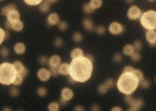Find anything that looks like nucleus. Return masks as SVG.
Masks as SVG:
<instances>
[{
    "label": "nucleus",
    "mask_w": 156,
    "mask_h": 111,
    "mask_svg": "<svg viewBox=\"0 0 156 111\" xmlns=\"http://www.w3.org/2000/svg\"><path fill=\"white\" fill-rule=\"evenodd\" d=\"M94 64L87 56L72 59L70 63V76L77 83H85L90 80L93 74Z\"/></svg>",
    "instance_id": "nucleus-1"
},
{
    "label": "nucleus",
    "mask_w": 156,
    "mask_h": 111,
    "mask_svg": "<svg viewBox=\"0 0 156 111\" xmlns=\"http://www.w3.org/2000/svg\"><path fill=\"white\" fill-rule=\"evenodd\" d=\"M140 80L132 72H122L117 81V89L124 95H131L138 87Z\"/></svg>",
    "instance_id": "nucleus-2"
},
{
    "label": "nucleus",
    "mask_w": 156,
    "mask_h": 111,
    "mask_svg": "<svg viewBox=\"0 0 156 111\" xmlns=\"http://www.w3.org/2000/svg\"><path fill=\"white\" fill-rule=\"evenodd\" d=\"M16 69L13 63L4 62L0 65V83L3 85L13 84L16 77Z\"/></svg>",
    "instance_id": "nucleus-3"
},
{
    "label": "nucleus",
    "mask_w": 156,
    "mask_h": 111,
    "mask_svg": "<svg viewBox=\"0 0 156 111\" xmlns=\"http://www.w3.org/2000/svg\"><path fill=\"white\" fill-rule=\"evenodd\" d=\"M140 23L146 31L156 30V10H149L143 12L140 19Z\"/></svg>",
    "instance_id": "nucleus-4"
},
{
    "label": "nucleus",
    "mask_w": 156,
    "mask_h": 111,
    "mask_svg": "<svg viewBox=\"0 0 156 111\" xmlns=\"http://www.w3.org/2000/svg\"><path fill=\"white\" fill-rule=\"evenodd\" d=\"M142 10L137 5H131L127 10V17L130 20H137L140 19L141 17Z\"/></svg>",
    "instance_id": "nucleus-5"
},
{
    "label": "nucleus",
    "mask_w": 156,
    "mask_h": 111,
    "mask_svg": "<svg viewBox=\"0 0 156 111\" xmlns=\"http://www.w3.org/2000/svg\"><path fill=\"white\" fill-rule=\"evenodd\" d=\"M108 31L112 35H120L124 33L125 27L120 22L114 21V22H111L108 26Z\"/></svg>",
    "instance_id": "nucleus-6"
},
{
    "label": "nucleus",
    "mask_w": 156,
    "mask_h": 111,
    "mask_svg": "<svg viewBox=\"0 0 156 111\" xmlns=\"http://www.w3.org/2000/svg\"><path fill=\"white\" fill-rule=\"evenodd\" d=\"M115 85V80L113 78H108L104 83L99 85L97 88L98 92L101 95H104L108 92V89H111Z\"/></svg>",
    "instance_id": "nucleus-7"
},
{
    "label": "nucleus",
    "mask_w": 156,
    "mask_h": 111,
    "mask_svg": "<svg viewBox=\"0 0 156 111\" xmlns=\"http://www.w3.org/2000/svg\"><path fill=\"white\" fill-rule=\"evenodd\" d=\"M37 76L40 81L46 82L50 80L52 74L50 69H46V68H40L37 72Z\"/></svg>",
    "instance_id": "nucleus-8"
},
{
    "label": "nucleus",
    "mask_w": 156,
    "mask_h": 111,
    "mask_svg": "<svg viewBox=\"0 0 156 111\" xmlns=\"http://www.w3.org/2000/svg\"><path fill=\"white\" fill-rule=\"evenodd\" d=\"M145 38L149 45L152 47L156 46V31L149 30L145 32Z\"/></svg>",
    "instance_id": "nucleus-9"
},
{
    "label": "nucleus",
    "mask_w": 156,
    "mask_h": 111,
    "mask_svg": "<svg viewBox=\"0 0 156 111\" xmlns=\"http://www.w3.org/2000/svg\"><path fill=\"white\" fill-rule=\"evenodd\" d=\"M60 21V16L57 13H50L46 18V24L48 26L50 27L58 25Z\"/></svg>",
    "instance_id": "nucleus-10"
},
{
    "label": "nucleus",
    "mask_w": 156,
    "mask_h": 111,
    "mask_svg": "<svg viewBox=\"0 0 156 111\" xmlns=\"http://www.w3.org/2000/svg\"><path fill=\"white\" fill-rule=\"evenodd\" d=\"M73 96H74V92L70 88L65 87L61 91V99L66 102L70 101L73 98Z\"/></svg>",
    "instance_id": "nucleus-11"
},
{
    "label": "nucleus",
    "mask_w": 156,
    "mask_h": 111,
    "mask_svg": "<svg viewBox=\"0 0 156 111\" xmlns=\"http://www.w3.org/2000/svg\"><path fill=\"white\" fill-rule=\"evenodd\" d=\"M6 18H7L8 21H9L11 23H14V22L20 20V13L18 11L17 9H14L8 13Z\"/></svg>",
    "instance_id": "nucleus-12"
},
{
    "label": "nucleus",
    "mask_w": 156,
    "mask_h": 111,
    "mask_svg": "<svg viewBox=\"0 0 156 111\" xmlns=\"http://www.w3.org/2000/svg\"><path fill=\"white\" fill-rule=\"evenodd\" d=\"M82 26L87 31H89V32L94 31L96 28L93 20L89 17L84 18L82 20Z\"/></svg>",
    "instance_id": "nucleus-13"
},
{
    "label": "nucleus",
    "mask_w": 156,
    "mask_h": 111,
    "mask_svg": "<svg viewBox=\"0 0 156 111\" xmlns=\"http://www.w3.org/2000/svg\"><path fill=\"white\" fill-rule=\"evenodd\" d=\"M62 64V58L58 54H52L49 58V66L50 67H58Z\"/></svg>",
    "instance_id": "nucleus-14"
},
{
    "label": "nucleus",
    "mask_w": 156,
    "mask_h": 111,
    "mask_svg": "<svg viewBox=\"0 0 156 111\" xmlns=\"http://www.w3.org/2000/svg\"><path fill=\"white\" fill-rule=\"evenodd\" d=\"M14 51L18 55L23 54L26 51V46L22 42H17L14 45Z\"/></svg>",
    "instance_id": "nucleus-15"
},
{
    "label": "nucleus",
    "mask_w": 156,
    "mask_h": 111,
    "mask_svg": "<svg viewBox=\"0 0 156 111\" xmlns=\"http://www.w3.org/2000/svg\"><path fill=\"white\" fill-rule=\"evenodd\" d=\"M143 105H144L143 99H142V98H134L131 104H129V107L139 110L143 107Z\"/></svg>",
    "instance_id": "nucleus-16"
},
{
    "label": "nucleus",
    "mask_w": 156,
    "mask_h": 111,
    "mask_svg": "<svg viewBox=\"0 0 156 111\" xmlns=\"http://www.w3.org/2000/svg\"><path fill=\"white\" fill-rule=\"evenodd\" d=\"M58 70L60 74L64 76L70 75V64L67 63H62L58 66Z\"/></svg>",
    "instance_id": "nucleus-17"
},
{
    "label": "nucleus",
    "mask_w": 156,
    "mask_h": 111,
    "mask_svg": "<svg viewBox=\"0 0 156 111\" xmlns=\"http://www.w3.org/2000/svg\"><path fill=\"white\" fill-rule=\"evenodd\" d=\"M13 64L14 66V68L15 69H16L17 74H23V72H25L26 69H27V68L24 66L23 63H22L21 61H20V60H16V61L14 62Z\"/></svg>",
    "instance_id": "nucleus-18"
},
{
    "label": "nucleus",
    "mask_w": 156,
    "mask_h": 111,
    "mask_svg": "<svg viewBox=\"0 0 156 111\" xmlns=\"http://www.w3.org/2000/svg\"><path fill=\"white\" fill-rule=\"evenodd\" d=\"M84 56V51L82 48L79 47H76V48H73L71 51H70V57L71 59L77 58V57H82Z\"/></svg>",
    "instance_id": "nucleus-19"
},
{
    "label": "nucleus",
    "mask_w": 156,
    "mask_h": 111,
    "mask_svg": "<svg viewBox=\"0 0 156 111\" xmlns=\"http://www.w3.org/2000/svg\"><path fill=\"white\" fill-rule=\"evenodd\" d=\"M14 9H16V6L15 4H8L7 5H4V7H2L1 8V14L2 16H7L8 13L9 12H10L11 10H14Z\"/></svg>",
    "instance_id": "nucleus-20"
},
{
    "label": "nucleus",
    "mask_w": 156,
    "mask_h": 111,
    "mask_svg": "<svg viewBox=\"0 0 156 111\" xmlns=\"http://www.w3.org/2000/svg\"><path fill=\"white\" fill-rule=\"evenodd\" d=\"M50 9H51V4L46 0H44L39 5V10L43 13H49Z\"/></svg>",
    "instance_id": "nucleus-21"
},
{
    "label": "nucleus",
    "mask_w": 156,
    "mask_h": 111,
    "mask_svg": "<svg viewBox=\"0 0 156 111\" xmlns=\"http://www.w3.org/2000/svg\"><path fill=\"white\" fill-rule=\"evenodd\" d=\"M135 51H136L135 49H134L132 44H125L123 48V53L125 55L131 56V54H134Z\"/></svg>",
    "instance_id": "nucleus-22"
},
{
    "label": "nucleus",
    "mask_w": 156,
    "mask_h": 111,
    "mask_svg": "<svg viewBox=\"0 0 156 111\" xmlns=\"http://www.w3.org/2000/svg\"><path fill=\"white\" fill-rule=\"evenodd\" d=\"M24 28V23L22 21L19 20L17 22H15L11 24V30L16 31V32H20V31H22Z\"/></svg>",
    "instance_id": "nucleus-23"
},
{
    "label": "nucleus",
    "mask_w": 156,
    "mask_h": 111,
    "mask_svg": "<svg viewBox=\"0 0 156 111\" xmlns=\"http://www.w3.org/2000/svg\"><path fill=\"white\" fill-rule=\"evenodd\" d=\"M91 7L94 9V10H97L99 9L103 4V1L102 0H90L89 1Z\"/></svg>",
    "instance_id": "nucleus-24"
},
{
    "label": "nucleus",
    "mask_w": 156,
    "mask_h": 111,
    "mask_svg": "<svg viewBox=\"0 0 156 111\" xmlns=\"http://www.w3.org/2000/svg\"><path fill=\"white\" fill-rule=\"evenodd\" d=\"M82 10H83L84 13H86V14H91V13H94L95 10L91 7L89 2H86L85 4H83V6H82Z\"/></svg>",
    "instance_id": "nucleus-25"
},
{
    "label": "nucleus",
    "mask_w": 156,
    "mask_h": 111,
    "mask_svg": "<svg viewBox=\"0 0 156 111\" xmlns=\"http://www.w3.org/2000/svg\"><path fill=\"white\" fill-rule=\"evenodd\" d=\"M60 103L57 101H52L50 102L48 105L49 111H59L60 110Z\"/></svg>",
    "instance_id": "nucleus-26"
},
{
    "label": "nucleus",
    "mask_w": 156,
    "mask_h": 111,
    "mask_svg": "<svg viewBox=\"0 0 156 111\" xmlns=\"http://www.w3.org/2000/svg\"><path fill=\"white\" fill-rule=\"evenodd\" d=\"M83 34L80 32H75L73 35V39L75 42H81L83 40Z\"/></svg>",
    "instance_id": "nucleus-27"
},
{
    "label": "nucleus",
    "mask_w": 156,
    "mask_h": 111,
    "mask_svg": "<svg viewBox=\"0 0 156 111\" xmlns=\"http://www.w3.org/2000/svg\"><path fill=\"white\" fill-rule=\"evenodd\" d=\"M44 0H23L24 2L29 6L40 5Z\"/></svg>",
    "instance_id": "nucleus-28"
},
{
    "label": "nucleus",
    "mask_w": 156,
    "mask_h": 111,
    "mask_svg": "<svg viewBox=\"0 0 156 111\" xmlns=\"http://www.w3.org/2000/svg\"><path fill=\"white\" fill-rule=\"evenodd\" d=\"M94 31H96V34H99V35H103V34H105V32H106V28H105V27L104 26V25H99L95 28Z\"/></svg>",
    "instance_id": "nucleus-29"
},
{
    "label": "nucleus",
    "mask_w": 156,
    "mask_h": 111,
    "mask_svg": "<svg viewBox=\"0 0 156 111\" xmlns=\"http://www.w3.org/2000/svg\"><path fill=\"white\" fill-rule=\"evenodd\" d=\"M133 46H134V49H135L136 51H140V50L143 48V42H141L140 40H134L132 43Z\"/></svg>",
    "instance_id": "nucleus-30"
},
{
    "label": "nucleus",
    "mask_w": 156,
    "mask_h": 111,
    "mask_svg": "<svg viewBox=\"0 0 156 111\" xmlns=\"http://www.w3.org/2000/svg\"><path fill=\"white\" fill-rule=\"evenodd\" d=\"M47 92H48L47 89L46 87H44V86H40V87H38V89H37V93H38V95L40 97L46 96V95H47Z\"/></svg>",
    "instance_id": "nucleus-31"
},
{
    "label": "nucleus",
    "mask_w": 156,
    "mask_h": 111,
    "mask_svg": "<svg viewBox=\"0 0 156 111\" xmlns=\"http://www.w3.org/2000/svg\"><path fill=\"white\" fill-rule=\"evenodd\" d=\"M130 58H131V60H132L133 62H138L141 60L142 56L139 51H135L134 54H131V55L130 56Z\"/></svg>",
    "instance_id": "nucleus-32"
},
{
    "label": "nucleus",
    "mask_w": 156,
    "mask_h": 111,
    "mask_svg": "<svg viewBox=\"0 0 156 111\" xmlns=\"http://www.w3.org/2000/svg\"><path fill=\"white\" fill-rule=\"evenodd\" d=\"M23 79L24 77L22 74H16V78H15L13 84L14 85V86H20V85L22 84V82H23Z\"/></svg>",
    "instance_id": "nucleus-33"
},
{
    "label": "nucleus",
    "mask_w": 156,
    "mask_h": 111,
    "mask_svg": "<svg viewBox=\"0 0 156 111\" xmlns=\"http://www.w3.org/2000/svg\"><path fill=\"white\" fill-rule=\"evenodd\" d=\"M58 28L62 31H66L68 28V23L66 21H60V22L58 24Z\"/></svg>",
    "instance_id": "nucleus-34"
},
{
    "label": "nucleus",
    "mask_w": 156,
    "mask_h": 111,
    "mask_svg": "<svg viewBox=\"0 0 156 111\" xmlns=\"http://www.w3.org/2000/svg\"><path fill=\"white\" fill-rule=\"evenodd\" d=\"M9 93H10V96L14 98V97H16L19 95L20 90L16 86H13V87L10 88V90H9Z\"/></svg>",
    "instance_id": "nucleus-35"
},
{
    "label": "nucleus",
    "mask_w": 156,
    "mask_h": 111,
    "mask_svg": "<svg viewBox=\"0 0 156 111\" xmlns=\"http://www.w3.org/2000/svg\"><path fill=\"white\" fill-rule=\"evenodd\" d=\"M8 36V33L4 28H0V44L3 43Z\"/></svg>",
    "instance_id": "nucleus-36"
},
{
    "label": "nucleus",
    "mask_w": 156,
    "mask_h": 111,
    "mask_svg": "<svg viewBox=\"0 0 156 111\" xmlns=\"http://www.w3.org/2000/svg\"><path fill=\"white\" fill-rule=\"evenodd\" d=\"M133 73H134L136 76H137V78H138L139 80H140V82L142 81V80H143V79L145 78L144 75H143V73L142 72L141 70H140V69H134V72H133Z\"/></svg>",
    "instance_id": "nucleus-37"
},
{
    "label": "nucleus",
    "mask_w": 156,
    "mask_h": 111,
    "mask_svg": "<svg viewBox=\"0 0 156 111\" xmlns=\"http://www.w3.org/2000/svg\"><path fill=\"white\" fill-rule=\"evenodd\" d=\"M53 43H54V45L56 47V48H61V47H62L63 45H64V42L62 38L57 37L56 38V39L54 40V42H53Z\"/></svg>",
    "instance_id": "nucleus-38"
},
{
    "label": "nucleus",
    "mask_w": 156,
    "mask_h": 111,
    "mask_svg": "<svg viewBox=\"0 0 156 111\" xmlns=\"http://www.w3.org/2000/svg\"><path fill=\"white\" fill-rule=\"evenodd\" d=\"M140 85L142 88H143V89H148V88H149V86H150L151 83L148 79L144 78L142 81L140 82Z\"/></svg>",
    "instance_id": "nucleus-39"
},
{
    "label": "nucleus",
    "mask_w": 156,
    "mask_h": 111,
    "mask_svg": "<svg viewBox=\"0 0 156 111\" xmlns=\"http://www.w3.org/2000/svg\"><path fill=\"white\" fill-rule=\"evenodd\" d=\"M123 60V55L120 53H116L113 56V61L114 63H119Z\"/></svg>",
    "instance_id": "nucleus-40"
},
{
    "label": "nucleus",
    "mask_w": 156,
    "mask_h": 111,
    "mask_svg": "<svg viewBox=\"0 0 156 111\" xmlns=\"http://www.w3.org/2000/svg\"><path fill=\"white\" fill-rule=\"evenodd\" d=\"M38 61H39L40 64L41 65L49 64V57H47L46 55H41L40 56Z\"/></svg>",
    "instance_id": "nucleus-41"
},
{
    "label": "nucleus",
    "mask_w": 156,
    "mask_h": 111,
    "mask_svg": "<svg viewBox=\"0 0 156 111\" xmlns=\"http://www.w3.org/2000/svg\"><path fill=\"white\" fill-rule=\"evenodd\" d=\"M133 99H134V97L132 96V94H131V95H125L124 101L125 103H127L128 105L131 104V101H133Z\"/></svg>",
    "instance_id": "nucleus-42"
},
{
    "label": "nucleus",
    "mask_w": 156,
    "mask_h": 111,
    "mask_svg": "<svg viewBox=\"0 0 156 111\" xmlns=\"http://www.w3.org/2000/svg\"><path fill=\"white\" fill-rule=\"evenodd\" d=\"M50 70L51 72L52 76H58V74H60L58 67H50Z\"/></svg>",
    "instance_id": "nucleus-43"
},
{
    "label": "nucleus",
    "mask_w": 156,
    "mask_h": 111,
    "mask_svg": "<svg viewBox=\"0 0 156 111\" xmlns=\"http://www.w3.org/2000/svg\"><path fill=\"white\" fill-rule=\"evenodd\" d=\"M9 53H10L9 49L8 48H6V47H3V48H1V55L2 57H7V56L9 55Z\"/></svg>",
    "instance_id": "nucleus-44"
},
{
    "label": "nucleus",
    "mask_w": 156,
    "mask_h": 111,
    "mask_svg": "<svg viewBox=\"0 0 156 111\" xmlns=\"http://www.w3.org/2000/svg\"><path fill=\"white\" fill-rule=\"evenodd\" d=\"M134 68L131 66H126L123 68V72H134Z\"/></svg>",
    "instance_id": "nucleus-45"
},
{
    "label": "nucleus",
    "mask_w": 156,
    "mask_h": 111,
    "mask_svg": "<svg viewBox=\"0 0 156 111\" xmlns=\"http://www.w3.org/2000/svg\"><path fill=\"white\" fill-rule=\"evenodd\" d=\"M91 111H100V107L96 104H93L91 107Z\"/></svg>",
    "instance_id": "nucleus-46"
},
{
    "label": "nucleus",
    "mask_w": 156,
    "mask_h": 111,
    "mask_svg": "<svg viewBox=\"0 0 156 111\" xmlns=\"http://www.w3.org/2000/svg\"><path fill=\"white\" fill-rule=\"evenodd\" d=\"M11 22H10L6 19V21L4 22V28L7 30H11Z\"/></svg>",
    "instance_id": "nucleus-47"
},
{
    "label": "nucleus",
    "mask_w": 156,
    "mask_h": 111,
    "mask_svg": "<svg viewBox=\"0 0 156 111\" xmlns=\"http://www.w3.org/2000/svg\"><path fill=\"white\" fill-rule=\"evenodd\" d=\"M73 111H85V107L82 105H77L74 107Z\"/></svg>",
    "instance_id": "nucleus-48"
},
{
    "label": "nucleus",
    "mask_w": 156,
    "mask_h": 111,
    "mask_svg": "<svg viewBox=\"0 0 156 111\" xmlns=\"http://www.w3.org/2000/svg\"><path fill=\"white\" fill-rule=\"evenodd\" d=\"M111 111H123V110L122 107H119V106H115V107H114L111 108Z\"/></svg>",
    "instance_id": "nucleus-49"
},
{
    "label": "nucleus",
    "mask_w": 156,
    "mask_h": 111,
    "mask_svg": "<svg viewBox=\"0 0 156 111\" xmlns=\"http://www.w3.org/2000/svg\"><path fill=\"white\" fill-rule=\"evenodd\" d=\"M68 80V82H69V83H71V84H74V83H76V82L75 81V80H73V79L72 78V77H70V75H69L68 80Z\"/></svg>",
    "instance_id": "nucleus-50"
},
{
    "label": "nucleus",
    "mask_w": 156,
    "mask_h": 111,
    "mask_svg": "<svg viewBox=\"0 0 156 111\" xmlns=\"http://www.w3.org/2000/svg\"><path fill=\"white\" fill-rule=\"evenodd\" d=\"M46 1H47L48 2H50V4H53V3H56L58 2V1H59V0H46Z\"/></svg>",
    "instance_id": "nucleus-51"
},
{
    "label": "nucleus",
    "mask_w": 156,
    "mask_h": 111,
    "mask_svg": "<svg viewBox=\"0 0 156 111\" xmlns=\"http://www.w3.org/2000/svg\"><path fill=\"white\" fill-rule=\"evenodd\" d=\"M2 111H12V110H11V108H10V107H4V108H3Z\"/></svg>",
    "instance_id": "nucleus-52"
},
{
    "label": "nucleus",
    "mask_w": 156,
    "mask_h": 111,
    "mask_svg": "<svg viewBox=\"0 0 156 111\" xmlns=\"http://www.w3.org/2000/svg\"><path fill=\"white\" fill-rule=\"evenodd\" d=\"M87 57H88V58L90 59V60H92V61L94 62V56H93V55H91V54H88V55H87Z\"/></svg>",
    "instance_id": "nucleus-53"
},
{
    "label": "nucleus",
    "mask_w": 156,
    "mask_h": 111,
    "mask_svg": "<svg viewBox=\"0 0 156 111\" xmlns=\"http://www.w3.org/2000/svg\"><path fill=\"white\" fill-rule=\"evenodd\" d=\"M127 111H139V110H136V109H134V108H131V107H129L128 110H127Z\"/></svg>",
    "instance_id": "nucleus-54"
},
{
    "label": "nucleus",
    "mask_w": 156,
    "mask_h": 111,
    "mask_svg": "<svg viewBox=\"0 0 156 111\" xmlns=\"http://www.w3.org/2000/svg\"><path fill=\"white\" fill-rule=\"evenodd\" d=\"M125 1H126L127 3H128V4H131V3H132L134 0H125Z\"/></svg>",
    "instance_id": "nucleus-55"
},
{
    "label": "nucleus",
    "mask_w": 156,
    "mask_h": 111,
    "mask_svg": "<svg viewBox=\"0 0 156 111\" xmlns=\"http://www.w3.org/2000/svg\"><path fill=\"white\" fill-rule=\"evenodd\" d=\"M148 1H149V2H154V1H155L156 0H147Z\"/></svg>",
    "instance_id": "nucleus-56"
},
{
    "label": "nucleus",
    "mask_w": 156,
    "mask_h": 111,
    "mask_svg": "<svg viewBox=\"0 0 156 111\" xmlns=\"http://www.w3.org/2000/svg\"><path fill=\"white\" fill-rule=\"evenodd\" d=\"M155 83H156V76H155Z\"/></svg>",
    "instance_id": "nucleus-57"
},
{
    "label": "nucleus",
    "mask_w": 156,
    "mask_h": 111,
    "mask_svg": "<svg viewBox=\"0 0 156 111\" xmlns=\"http://www.w3.org/2000/svg\"><path fill=\"white\" fill-rule=\"evenodd\" d=\"M17 111H22V110H17Z\"/></svg>",
    "instance_id": "nucleus-58"
},
{
    "label": "nucleus",
    "mask_w": 156,
    "mask_h": 111,
    "mask_svg": "<svg viewBox=\"0 0 156 111\" xmlns=\"http://www.w3.org/2000/svg\"><path fill=\"white\" fill-rule=\"evenodd\" d=\"M0 1H3V0H0Z\"/></svg>",
    "instance_id": "nucleus-59"
}]
</instances>
